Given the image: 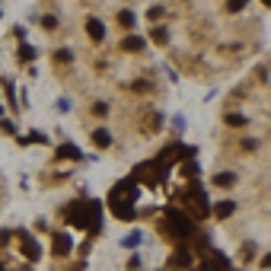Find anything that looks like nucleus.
I'll return each instance as SVG.
<instances>
[{
	"label": "nucleus",
	"mask_w": 271,
	"mask_h": 271,
	"mask_svg": "<svg viewBox=\"0 0 271 271\" xmlns=\"http://www.w3.org/2000/svg\"><path fill=\"white\" fill-rule=\"evenodd\" d=\"M169 220H172V230H175L179 236H192V230H195V227L185 220V214H182V211H172V214H169Z\"/></svg>",
	"instance_id": "1"
},
{
	"label": "nucleus",
	"mask_w": 271,
	"mask_h": 271,
	"mask_svg": "<svg viewBox=\"0 0 271 271\" xmlns=\"http://www.w3.org/2000/svg\"><path fill=\"white\" fill-rule=\"evenodd\" d=\"M192 262H195V255L188 252V249H175L172 259H169V265H172V268H188Z\"/></svg>",
	"instance_id": "2"
},
{
	"label": "nucleus",
	"mask_w": 271,
	"mask_h": 271,
	"mask_svg": "<svg viewBox=\"0 0 271 271\" xmlns=\"http://www.w3.org/2000/svg\"><path fill=\"white\" fill-rule=\"evenodd\" d=\"M86 32H90V38H96V42H102V38H105V26L99 23L96 16H93V19H86Z\"/></svg>",
	"instance_id": "3"
},
{
	"label": "nucleus",
	"mask_w": 271,
	"mask_h": 271,
	"mask_svg": "<svg viewBox=\"0 0 271 271\" xmlns=\"http://www.w3.org/2000/svg\"><path fill=\"white\" fill-rule=\"evenodd\" d=\"M144 38H140V35H128L125 38V42H121V48H125V51H140V48H144Z\"/></svg>",
	"instance_id": "4"
},
{
	"label": "nucleus",
	"mask_w": 271,
	"mask_h": 271,
	"mask_svg": "<svg viewBox=\"0 0 271 271\" xmlns=\"http://www.w3.org/2000/svg\"><path fill=\"white\" fill-rule=\"evenodd\" d=\"M93 144L96 147H108L112 144V134H108L105 128H99V131H93Z\"/></svg>",
	"instance_id": "5"
},
{
	"label": "nucleus",
	"mask_w": 271,
	"mask_h": 271,
	"mask_svg": "<svg viewBox=\"0 0 271 271\" xmlns=\"http://www.w3.org/2000/svg\"><path fill=\"white\" fill-rule=\"evenodd\" d=\"M70 252V239L67 236H54V255H67Z\"/></svg>",
	"instance_id": "6"
},
{
	"label": "nucleus",
	"mask_w": 271,
	"mask_h": 271,
	"mask_svg": "<svg viewBox=\"0 0 271 271\" xmlns=\"http://www.w3.org/2000/svg\"><path fill=\"white\" fill-rule=\"evenodd\" d=\"M140 239H144V233H140V230H134V233H128L121 242H125L128 249H137V246H140Z\"/></svg>",
	"instance_id": "7"
},
{
	"label": "nucleus",
	"mask_w": 271,
	"mask_h": 271,
	"mask_svg": "<svg viewBox=\"0 0 271 271\" xmlns=\"http://www.w3.org/2000/svg\"><path fill=\"white\" fill-rule=\"evenodd\" d=\"M233 211H236V204H233V201H220V204L214 207V214H217V217H230Z\"/></svg>",
	"instance_id": "8"
},
{
	"label": "nucleus",
	"mask_w": 271,
	"mask_h": 271,
	"mask_svg": "<svg viewBox=\"0 0 271 271\" xmlns=\"http://www.w3.org/2000/svg\"><path fill=\"white\" fill-rule=\"evenodd\" d=\"M150 35H153V42H157V45H166V42H169V32L163 29V26H157V29H153Z\"/></svg>",
	"instance_id": "9"
},
{
	"label": "nucleus",
	"mask_w": 271,
	"mask_h": 271,
	"mask_svg": "<svg viewBox=\"0 0 271 271\" xmlns=\"http://www.w3.org/2000/svg\"><path fill=\"white\" fill-rule=\"evenodd\" d=\"M23 239H26V242H23L26 255H29V259H38V246H35V242H32V239H29V236H23Z\"/></svg>",
	"instance_id": "10"
},
{
	"label": "nucleus",
	"mask_w": 271,
	"mask_h": 271,
	"mask_svg": "<svg viewBox=\"0 0 271 271\" xmlns=\"http://www.w3.org/2000/svg\"><path fill=\"white\" fill-rule=\"evenodd\" d=\"M58 157H73V160H80V150H77L73 144H64V147L58 150Z\"/></svg>",
	"instance_id": "11"
},
{
	"label": "nucleus",
	"mask_w": 271,
	"mask_h": 271,
	"mask_svg": "<svg viewBox=\"0 0 271 271\" xmlns=\"http://www.w3.org/2000/svg\"><path fill=\"white\" fill-rule=\"evenodd\" d=\"M118 23L125 26V29H131V26H134V13H131V10H121V13H118Z\"/></svg>",
	"instance_id": "12"
},
{
	"label": "nucleus",
	"mask_w": 271,
	"mask_h": 271,
	"mask_svg": "<svg viewBox=\"0 0 271 271\" xmlns=\"http://www.w3.org/2000/svg\"><path fill=\"white\" fill-rule=\"evenodd\" d=\"M233 182H236V175H233V172H220V175L214 179V185H233Z\"/></svg>",
	"instance_id": "13"
},
{
	"label": "nucleus",
	"mask_w": 271,
	"mask_h": 271,
	"mask_svg": "<svg viewBox=\"0 0 271 271\" xmlns=\"http://www.w3.org/2000/svg\"><path fill=\"white\" fill-rule=\"evenodd\" d=\"M227 125H233V128H242V125H246V118H242V115H227Z\"/></svg>",
	"instance_id": "14"
},
{
	"label": "nucleus",
	"mask_w": 271,
	"mask_h": 271,
	"mask_svg": "<svg viewBox=\"0 0 271 271\" xmlns=\"http://www.w3.org/2000/svg\"><path fill=\"white\" fill-rule=\"evenodd\" d=\"M242 6H246V0H230V3H227V10H230V13H239Z\"/></svg>",
	"instance_id": "15"
},
{
	"label": "nucleus",
	"mask_w": 271,
	"mask_h": 271,
	"mask_svg": "<svg viewBox=\"0 0 271 271\" xmlns=\"http://www.w3.org/2000/svg\"><path fill=\"white\" fill-rule=\"evenodd\" d=\"M172 128H175V134H182V131H185V118H182V115H175V118H172Z\"/></svg>",
	"instance_id": "16"
},
{
	"label": "nucleus",
	"mask_w": 271,
	"mask_h": 271,
	"mask_svg": "<svg viewBox=\"0 0 271 271\" xmlns=\"http://www.w3.org/2000/svg\"><path fill=\"white\" fill-rule=\"evenodd\" d=\"M93 115H108V105L105 102H96V105H93Z\"/></svg>",
	"instance_id": "17"
},
{
	"label": "nucleus",
	"mask_w": 271,
	"mask_h": 271,
	"mask_svg": "<svg viewBox=\"0 0 271 271\" xmlns=\"http://www.w3.org/2000/svg\"><path fill=\"white\" fill-rule=\"evenodd\" d=\"M19 58H26V61H32V58H35V51H32V48H29V45H23V51H19Z\"/></svg>",
	"instance_id": "18"
},
{
	"label": "nucleus",
	"mask_w": 271,
	"mask_h": 271,
	"mask_svg": "<svg viewBox=\"0 0 271 271\" xmlns=\"http://www.w3.org/2000/svg\"><path fill=\"white\" fill-rule=\"evenodd\" d=\"M54 58H58V61H61V64H67V61H70V51H67V48H61L58 54H54Z\"/></svg>",
	"instance_id": "19"
},
{
	"label": "nucleus",
	"mask_w": 271,
	"mask_h": 271,
	"mask_svg": "<svg viewBox=\"0 0 271 271\" xmlns=\"http://www.w3.org/2000/svg\"><path fill=\"white\" fill-rule=\"evenodd\" d=\"M163 16V6H153V10H147V19H160Z\"/></svg>",
	"instance_id": "20"
},
{
	"label": "nucleus",
	"mask_w": 271,
	"mask_h": 271,
	"mask_svg": "<svg viewBox=\"0 0 271 271\" xmlns=\"http://www.w3.org/2000/svg\"><path fill=\"white\" fill-rule=\"evenodd\" d=\"M42 26H45V29H54V26H58V19H54V16H42Z\"/></svg>",
	"instance_id": "21"
},
{
	"label": "nucleus",
	"mask_w": 271,
	"mask_h": 271,
	"mask_svg": "<svg viewBox=\"0 0 271 271\" xmlns=\"http://www.w3.org/2000/svg\"><path fill=\"white\" fill-rule=\"evenodd\" d=\"M262 265H265V268H271V252L265 255V259H262Z\"/></svg>",
	"instance_id": "22"
},
{
	"label": "nucleus",
	"mask_w": 271,
	"mask_h": 271,
	"mask_svg": "<svg viewBox=\"0 0 271 271\" xmlns=\"http://www.w3.org/2000/svg\"><path fill=\"white\" fill-rule=\"evenodd\" d=\"M0 115H3V105H0Z\"/></svg>",
	"instance_id": "23"
},
{
	"label": "nucleus",
	"mask_w": 271,
	"mask_h": 271,
	"mask_svg": "<svg viewBox=\"0 0 271 271\" xmlns=\"http://www.w3.org/2000/svg\"><path fill=\"white\" fill-rule=\"evenodd\" d=\"M265 3H271V0H265Z\"/></svg>",
	"instance_id": "24"
},
{
	"label": "nucleus",
	"mask_w": 271,
	"mask_h": 271,
	"mask_svg": "<svg viewBox=\"0 0 271 271\" xmlns=\"http://www.w3.org/2000/svg\"><path fill=\"white\" fill-rule=\"evenodd\" d=\"M0 271H3V268H0Z\"/></svg>",
	"instance_id": "25"
}]
</instances>
